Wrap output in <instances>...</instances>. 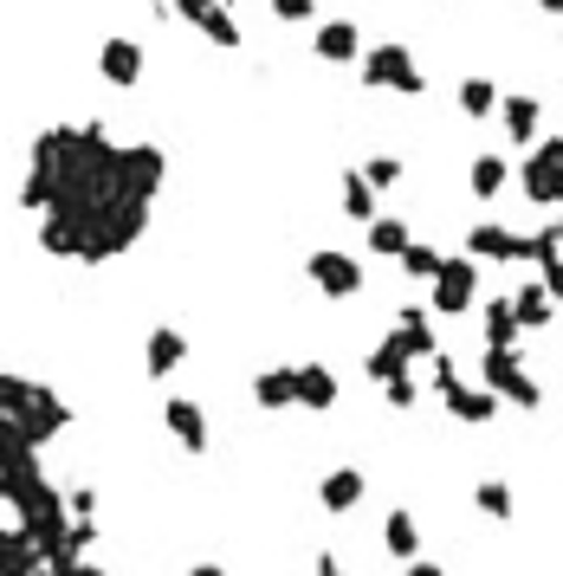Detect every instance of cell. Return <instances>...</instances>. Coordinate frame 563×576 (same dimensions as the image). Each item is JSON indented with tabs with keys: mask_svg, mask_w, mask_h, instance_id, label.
Returning <instances> with one entry per match:
<instances>
[{
	"mask_svg": "<svg viewBox=\"0 0 563 576\" xmlns=\"http://www.w3.org/2000/svg\"><path fill=\"white\" fill-rule=\"evenodd\" d=\"M356 499H363V473H350V466H343V473L324 479V505H331V512H350Z\"/></svg>",
	"mask_w": 563,
	"mask_h": 576,
	"instance_id": "1",
	"label": "cell"
},
{
	"mask_svg": "<svg viewBox=\"0 0 563 576\" xmlns=\"http://www.w3.org/2000/svg\"><path fill=\"white\" fill-rule=\"evenodd\" d=\"M169 427L182 434V447H208V422H201V408H188V402H169Z\"/></svg>",
	"mask_w": 563,
	"mask_h": 576,
	"instance_id": "2",
	"label": "cell"
},
{
	"mask_svg": "<svg viewBox=\"0 0 563 576\" xmlns=\"http://www.w3.org/2000/svg\"><path fill=\"white\" fill-rule=\"evenodd\" d=\"M382 544H389L395 557H414V544H421V538H414V518H409V512H389V538H382Z\"/></svg>",
	"mask_w": 563,
	"mask_h": 576,
	"instance_id": "3",
	"label": "cell"
},
{
	"mask_svg": "<svg viewBox=\"0 0 563 576\" xmlns=\"http://www.w3.org/2000/svg\"><path fill=\"white\" fill-rule=\"evenodd\" d=\"M292 395H304V402H331V376H324V370H311V376H299Z\"/></svg>",
	"mask_w": 563,
	"mask_h": 576,
	"instance_id": "4",
	"label": "cell"
},
{
	"mask_svg": "<svg viewBox=\"0 0 563 576\" xmlns=\"http://www.w3.org/2000/svg\"><path fill=\"white\" fill-rule=\"evenodd\" d=\"M480 505H486L492 518H512V493L505 486H480Z\"/></svg>",
	"mask_w": 563,
	"mask_h": 576,
	"instance_id": "5",
	"label": "cell"
},
{
	"mask_svg": "<svg viewBox=\"0 0 563 576\" xmlns=\"http://www.w3.org/2000/svg\"><path fill=\"white\" fill-rule=\"evenodd\" d=\"M175 356H182V344H175V337H155V344H150V363H155V370H169Z\"/></svg>",
	"mask_w": 563,
	"mask_h": 576,
	"instance_id": "6",
	"label": "cell"
},
{
	"mask_svg": "<svg viewBox=\"0 0 563 576\" xmlns=\"http://www.w3.org/2000/svg\"><path fill=\"white\" fill-rule=\"evenodd\" d=\"M260 395H265V402H285V395H292V376H265Z\"/></svg>",
	"mask_w": 563,
	"mask_h": 576,
	"instance_id": "7",
	"label": "cell"
},
{
	"mask_svg": "<svg viewBox=\"0 0 563 576\" xmlns=\"http://www.w3.org/2000/svg\"><path fill=\"white\" fill-rule=\"evenodd\" d=\"M318 576H350V570H343L338 557H318Z\"/></svg>",
	"mask_w": 563,
	"mask_h": 576,
	"instance_id": "8",
	"label": "cell"
},
{
	"mask_svg": "<svg viewBox=\"0 0 563 576\" xmlns=\"http://www.w3.org/2000/svg\"><path fill=\"white\" fill-rule=\"evenodd\" d=\"M409 576H448L441 564H409Z\"/></svg>",
	"mask_w": 563,
	"mask_h": 576,
	"instance_id": "9",
	"label": "cell"
},
{
	"mask_svg": "<svg viewBox=\"0 0 563 576\" xmlns=\"http://www.w3.org/2000/svg\"><path fill=\"white\" fill-rule=\"evenodd\" d=\"M188 576H227V570H214V564H194V570H188Z\"/></svg>",
	"mask_w": 563,
	"mask_h": 576,
	"instance_id": "10",
	"label": "cell"
}]
</instances>
